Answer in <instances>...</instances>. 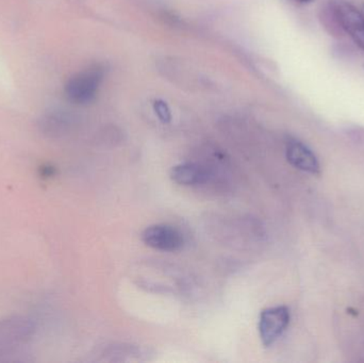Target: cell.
<instances>
[{"label": "cell", "instance_id": "1", "mask_svg": "<svg viewBox=\"0 0 364 363\" xmlns=\"http://www.w3.org/2000/svg\"><path fill=\"white\" fill-rule=\"evenodd\" d=\"M36 334V324L23 315L0 320V362H25L23 350Z\"/></svg>", "mask_w": 364, "mask_h": 363}, {"label": "cell", "instance_id": "2", "mask_svg": "<svg viewBox=\"0 0 364 363\" xmlns=\"http://www.w3.org/2000/svg\"><path fill=\"white\" fill-rule=\"evenodd\" d=\"M104 77V68L100 65L91 66L77 72L66 83V97L73 104H91L97 96Z\"/></svg>", "mask_w": 364, "mask_h": 363}, {"label": "cell", "instance_id": "3", "mask_svg": "<svg viewBox=\"0 0 364 363\" xmlns=\"http://www.w3.org/2000/svg\"><path fill=\"white\" fill-rule=\"evenodd\" d=\"M331 15L339 28L352 38L355 44L364 51V15L346 0H333L329 6Z\"/></svg>", "mask_w": 364, "mask_h": 363}, {"label": "cell", "instance_id": "4", "mask_svg": "<svg viewBox=\"0 0 364 363\" xmlns=\"http://www.w3.org/2000/svg\"><path fill=\"white\" fill-rule=\"evenodd\" d=\"M290 310L286 306L272 307L261 313L259 335L265 347L273 345L282 336L290 324Z\"/></svg>", "mask_w": 364, "mask_h": 363}, {"label": "cell", "instance_id": "5", "mask_svg": "<svg viewBox=\"0 0 364 363\" xmlns=\"http://www.w3.org/2000/svg\"><path fill=\"white\" fill-rule=\"evenodd\" d=\"M147 246L161 251H177L183 246V236L178 229L166 224L149 226L142 234Z\"/></svg>", "mask_w": 364, "mask_h": 363}, {"label": "cell", "instance_id": "6", "mask_svg": "<svg viewBox=\"0 0 364 363\" xmlns=\"http://www.w3.org/2000/svg\"><path fill=\"white\" fill-rule=\"evenodd\" d=\"M286 156L289 163L303 172L318 175L321 173L320 162L314 151L301 141L290 139L287 142Z\"/></svg>", "mask_w": 364, "mask_h": 363}, {"label": "cell", "instance_id": "7", "mask_svg": "<svg viewBox=\"0 0 364 363\" xmlns=\"http://www.w3.org/2000/svg\"><path fill=\"white\" fill-rule=\"evenodd\" d=\"M208 172L196 163H182L171 170V178L181 185H196L208 180Z\"/></svg>", "mask_w": 364, "mask_h": 363}, {"label": "cell", "instance_id": "8", "mask_svg": "<svg viewBox=\"0 0 364 363\" xmlns=\"http://www.w3.org/2000/svg\"><path fill=\"white\" fill-rule=\"evenodd\" d=\"M154 111H155L160 121L164 124H168L172 121V113L170 107L164 100L157 99L154 102Z\"/></svg>", "mask_w": 364, "mask_h": 363}, {"label": "cell", "instance_id": "9", "mask_svg": "<svg viewBox=\"0 0 364 363\" xmlns=\"http://www.w3.org/2000/svg\"><path fill=\"white\" fill-rule=\"evenodd\" d=\"M294 1H299V2H311V1H314V0H294Z\"/></svg>", "mask_w": 364, "mask_h": 363}]
</instances>
